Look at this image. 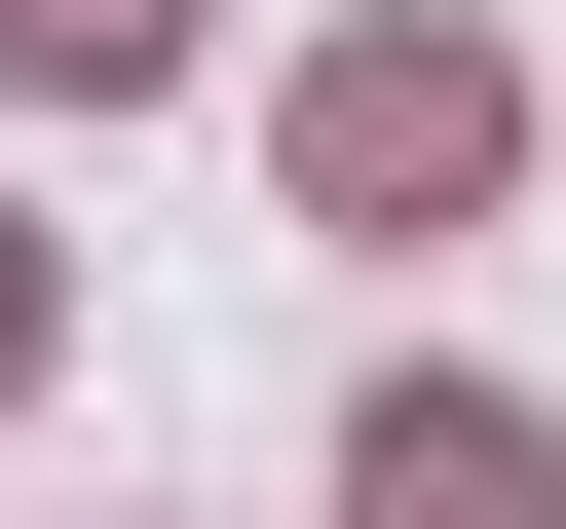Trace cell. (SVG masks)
<instances>
[{
  "label": "cell",
  "instance_id": "obj_2",
  "mask_svg": "<svg viewBox=\"0 0 566 529\" xmlns=\"http://www.w3.org/2000/svg\"><path fill=\"white\" fill-rule=\"evenodd\" d=\"M0 39H39V76H151V39H189V0H0Z\"/></svg>",
  "mask_w": 566,
  "mask_h": 529
},
{
  "label": "cell",
  "instance_id": "obj_1",
  "mask_svg": "<svg viewBox=\"0 0 566 529\" xmlns=\"http://www.w3.org/2000/svg\"><path fill=\"white\" fill-rule=\"evenodd\" d=\"M491 152H528L491 39H340V76H303V189H340V227H416V189H491Z\"/></svg>",
  "mask_w": 566,
  "mask_h": 529
}]
</instances>
